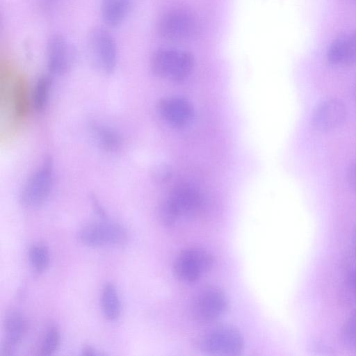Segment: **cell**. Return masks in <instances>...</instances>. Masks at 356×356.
<instances>
[{"label": "cell", "mask_w": 356, "mask_h": 356, "mask_svg": "<svg viewBox=\"0 0 356 356\" xmlns=\"http://www.w3.org/2000/svg\"><path fill=\"white\" fill-rule=\"evenodd\" d=\"M213 259L207 250L197 247L181 251L173 262V273L179 280L192 283L200 280L212 268Z\"/></svg>", "instance_id": "cell-3"}, {"label": "cell", "mask_w": 356, "mask_h": 356, "mask_svg": "<svg viewBox=\"0 0 356 356\" xmlns=\"http://www.w3.org/2000/svg\"><path fill=\"white\" fill-rule=\"evenodd\" d=\"M356 1V0H355Z\"/></svg>", "instance_id": "cell-30"}, {"label": "cell", "mask_w": 356, "mask_h": 356, "mask_svg": "<svg viewBox=\"0 0 356 356\" xmlns=\"http://www.w3.org/2000/svg\"><path fill=\"white\" fill-rule=\"evenodd\" d=\"M353 246H354V251L356 255V230L354 234V238H353Z\"/></svg>", "instance_id": "cell-28"}, {"label": "cell", "mask_w": 356, "mask_h": 356, "mask_svg": "<svg viewBox=\"0 0 356 356\" xmlns=\"http://www.w3.org/2000/svg\"><path fill=\"white\" fill-rule=\"evenodd\" d=\"M29 255L35 271L41 273L47 270L49 264V253L45 245H33L29 250Z\"/></svg>", "instance_id": "cell-20"}, {"label": "cell", "mask_w": 356, "mask_h": 356, "mask_svg": "<svg viewBox=\"0 0 356 356\" xmlns=\"http://www.w3.org/2000/svg\"><path fill=\"white\" fill-rule=\"evenodd\" d=\"M202 206V198L194 188L181 184L173 188L161 207L160 216L167 225L175 224L181 218L192 217Z\"/></svg>", "instance_id": "cell-1"}, {"label": "cell", "mask_w": 356, "mask_h": 356, "mask_svg": "<svg viewBox=\"0 0 356 356\" xmlns=\"http://www.w3.org/2000/svg\"><path fill=\"white\" fill-rule=\"evenodd\" d=\"M150 66L157 76L172 81H181L192 72L194 58L191 53L186 51L159 49L153 54Z\"/></svg>", "instance_id": "cell-2"}, {"label": "cell", "mask_w": 356, "mask_h": 356, "mask_svg": "<svg viewBox=\"0 0 356 356\" xmlns=\"http://www.w3.org/2000/svg\"><path fill=\"white\" fill-rule=\"evenodd\" d=\"M92 204L94 207V209L97 213L101 217L105 218L106 217V213L104 210V209L99 205L98 201L96 200L95 197H92Z\"/></svg>", "instance_id": "cell-26"}, {"label": "cell", "mask_w": 356, "mask_h": 356, "mask_svg": "<svg viewBox=\"0 0 356 356\" xmlns=\"http://www.w3.org/2000/svg\"><path fill=\"white\" fill-rule=\"evenodd\" d=\"M152 175L156 181L163 183L167 181L172 176V170L169 165H161L154 170Z\"/></svg>", "instance_id": "cell-24"}, {"label": "cell", "mask_w": 356, "mask_h": 356, "mask_svg": "<svg viewBox=\"0 0 356 356\" xmlns=\"http://www.w3.org/2000/svg\"><path fill=\"white\" fill-rule=\"evenodd\" d=\"M228 308L229 301L225 293L218 287L207 286L195 297L191 313L197 321L209 323L223 316Z\"/></svg>", "instance_id": "cell-6"}, {"label": "cell", "mask_w": 356, "mask_h": 356, "mask_svg": "<svg viewBox=\"0 0 356 356\" xmlns=\"http://www.w3.org/2000/svg\"><path fill=\"white\" fill-rule=\"evenodd\" d=\"M330 63L343 67L356 65V31H351L337 37L327 51Z\"/></svg>", "instance_id": "cell-12"}, {"label": "cell", "mask_w": 356, "mask_h": 356, "mask_svg": "<svg viewBox=\"0 0 356 356\" xmlns=\"http://www.w3.org/2000/svg\"><path fill=\"white\" fill-rule=\"evenodd\" d=\"M197 21L195 16L184 9L177 8L163 14L158 22L159 34L172 41L186 40L197 32Z\"/></svg>", "instance_id": "cell-7"}, {"label": "cell", "mask_w": 356, "mask_h": 356, "mask_svg": "<svg viewBox=\"0 0 356 356\" xmlns=\"http://www.w3.org/2000/svg\"><path fill=\"white\" fill-rule=\"evenodd\" d=\"M82 354L84 355H99L100 353L90 346H85L82 348Z\"/></svg>", "instance_id": "cell-27"}, {"label": "cell", "mask_w": 356, "mask_h": 356, "mask_svg": "<svg viewBox=\"0 0 356 356\" xmlns=\"http://www.w3.org/2000/svg\"><path fill=\"white\" fill-rule=\"evenodd\" d=\"M88 46L96 65L104 73L111 74L118 62V47L108 27L97 26L89 33Z\"/></svg>", "instance_id": "cell-5"}, {"label": "cell", "mask_w": 356, "mask_h": 356, "mask_svg": "<svg viewBox=\"0 0 356 356\" xmlns=\"http://www.w3.org/2000/svg\"><path fill=\"white\" fill-rule=\"evenodd\" d=\"M5 339L1 346L0 355L8 356L13 348L22 340L26 328L22 314L17 309H10L6 312L3 318Z\"/></svg>", "instance_id": "cell-14"}, {"label": "cell", "mask_w": 356, "mask_h": 356, "mask_svg": "<svg viewBox=\"0 0 356 356\" xmlns=\"http://www.w3.org/2000/svg\"><path fill=\"white\" fill-rule=\"evenodd\" d=\"M79 240L89 247H103L122 245L127 236L119 224L110 222H96L84 225L78 232Z\"/></svg>", "instance_id": "cell-9"}, {"label": "cell", "mask_w": 356, "mask_h": 356, "mask_svg": "<svg viewBox=\"0 0 356 356\" xmlns=\"http://www.w3.org/2000/svg\"><path fill=\"white\" fill-rule=\"evenodd\" d=\"M346 177L349 186L356 193V161L348 168Z\"/></svg>", "instance_id": "cell-25"}, {"label": "cell", "mask_w": 356, "mask_h": 356, "mask_svg": "<svg viewBox=\"0 0 356 356\" xmlns=\"http://www.w3.org/2000/svg\"><path fill=\"white\" fill-rule=\"evenodd\" d=\"M353 93H354V97H355V100H356V81H355V85H354Z\"/></svg>", "instance_id": "cell-29"}, {"label": "cell", "mask_w": 356, "mask_h": 356, "mask_svg": "<svg viewBox=\"0 0 356 356\" xmlns=\"http://www.w3.org/2000/svg\"><path fill=\"white\" fill-rule=\"evenodd\" d=\"M131 0H101L100 15L104 26L108 28L119 26L127 18Z\"/></svg>", "instance_id": "cell-15"}, {"label": "cell", "mask_w": 356, "mask_h": 356, "mask_svg": "<svg viewBox=\"0 0 356 356\" xmlns=\"http://www.w3.org/2000/svg\"><path fill=\"white\" fill-rule=\"evenodd\" d=\"M243 346V339L240 332L229 325L213 327L202 337L200 342L202 352L215 355H239Z\"/></svg>", "instance_id": "cell-4"}, {"label": "cell", "mask_w": 356, "mask_h": 356, "mask_svg": "<svg viewBox=\"0 0 356 356\" xmlns=\"http://www.w3.org/2000/svg\"><path fill=\"white\" fill-rule=\"evenodd\" d=\"M161 117L175 127H183L188 124L193 115L191 104L179 97H167L161 99L157 104Z\"/></svg>", "instance_id": "cell-13"}, {"label": "cell", "mask_w": 356, "mask_h": 356, "mask_svg": "<svg viewBox=\"0 0 356 356\" xmlns=\"http://www.w3.org/2000/svg\"><path fill=\"white\" fill-rule=\"evenodd\" d=\"M90 130L95 140L104 150L115 152L120 149L122 143L121 136L113 128L94 122L90 124Z\"/></svg>", "instance_id": "cell-16"}, {"label": "cell", "mask_w": 356, "mask_h": 356, "mask_svg": "<svg viewBox=\"0 0 356 356\" xmlns=\"http://www.w3.org/2000/svg\"><path fill=\"white\" fill-rule=\"evenodd\" d=\"M51 79L48 75H42L36 81L31 97V104L37 113H42L48 102Z\"/></svg>", "instance_id": "cell-19"}, {"label": "cell", "mask_w": 356, "mask_h": 356, "mask_svg": "<svg viewBox=\"0 0 356 356\" xmlns=\"http://www.w3.org/2000/svg\"><path fill=\"white\" fill-rule=\"evenodd\" d=\"M30 104L26 81L24 76H18L13 88V109L17 120H21L26 117Z\"/></svg>", "instance_id": "cell-17"}, {"label": "cell", "mask_w": 356, "mask_h": 356, "mask_svg": "<svg viewBox=\"0 0 356 356\" xmlns=\"http://www.w3.org/2000/svg\"><path fill=\"white\" fill-rule=\"evenodd\" d=\"M346 289L350 300L355 304V309H356V269L348 273L346 279Z\"/></svg>", "instance_id": "cell-23"}, {"label": "cell", "mask_w": 356, "mask_h": 356, "mask_svg": "<svg viewBox=\"0 0 356 356\" xmlns=\"http://www.w3.org/2000/svg\"><path fill=\"white\" fill-rule=\"evenodd\" d=\"M341 338L348 348L356 352V309L344 323Z\"/></svg>", "instance_id": "cell-21"}, {"label": "cell", "mask_w": 356, "mask_h": 356, "mask_svg": "<svg viewBox=\"0 0 356 356\" xmlns=\"http://www.w3.org/2000/svg\"><path fill=\"white\" fill-rule=\"evenodd\" d=\"M347 115L346 108L339 99L331 98L321 102L314 110L313 127L318 131H332L341 125Z\"/></svg>", "instance_id": "cell-11"}, {"label": "cell", "mask_w": 356, "mask_h": 356, "mask_svg": "<svg viewBox=\"0 0 356 356\" xmlns=\"http://www.w3.org/2000/svg\"><path fill=\"white\" fill-rule=\"evenodd\" d=\"M102 312L111 321L115 320L120 314V302L115 286L111 283L104 286L101 298Z\"/></svg>", "instance_id": "cell-18"}, {"label": "cell", "mask_w": 356, "mask_h": 356, "mask_svg": "<svg viewBox=\"0 0 356 356\" xmlns=\"http://www.w3.org/2000/svg\"><path fill=\"white\" fill-rule=\"evenodd\" d=\"M54 163L51 156L30 177L21 193V201L29 207L42 204L48 198L53 186Z\"/></svg>", "instance_id": "cell-8"}, {"label": "cell", "mask_w": 356, "mask_h": 356, "mask_svg": "<svg viewBox=\"0 0 356 356\" xmlns=\"http://www.w3.org/2000/svg\"><path fill=\"white\" fill-rule=\"evenodd\" d=\"M47 65L53 75H63L71 67L74 51L70 42L61 34L51 35L46 46Z\"/></svg>", "instance_id": "cell-10"}, {"label": "cell", "mask_w": 356, "mask_h": 356, "mask_svg": "<svg viewBox=\"0 0 356 356\" xmlns=\"http://www.w3.org/2000/svg\"><path fill=\"white\" fill-rule=\"evenodd\" d=\"M60 334L56 327H51L46 333L40 349V355H49L58 348Z\"/></svg>", "instance_id": "cell-22"}]
</instances>
